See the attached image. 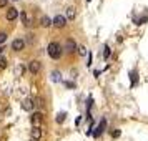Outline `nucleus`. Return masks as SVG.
<instances>
[{
  "instance_id": "obj_1",
  "label": "nucleus",
  "mask_w": 148,
  "mask_h": 141,
  "mask_svg": "<svg viewBox=\"0 0 148 141\" xmlns=\"http://www.w3.org/2000/svg\"><path fill=\"white\" fill-rule=\"evenodd\" d=\"M47 52H48V55H50V58H53V60H58V58L62 57V47H60V43H57V42H52V43L48 45Z\"/></svg>"
},
{
  "instance_id": "obj_2",
  "label": "nucleus",
  "mask_w": 148,
  "mask_h": 141,
  "mask_svg": "<svg viewBox=\"0 0 148 141\" xmlns=\"http://www.w3.org/2000/svg\"><path fill=\"white\" fill-rule=\"evenodd\" d=\"M40 68H42V63L38 60H32L30 63H28V72H30V73H34V75L38 73V72H40Z\"/></svg>"
},
{
  "instance_id": "obj_3",
  "label": "nucleus",
  "mask_w": 148,
  "mask_h": 141,
  "mask_svg": "<svg viewBox=\"0 0 148 141\" xmlns=\"http://www.w3.org/2000/svg\"><path fill=\"white\" fill-rule=\"evenodd\" d=\"M52 23H53L57 28H63L65 25H67V18H65L63 15H57L53 20H52Z\"/></svg>"
},
{
  "instance_id": "obj_4",
  "label": "nucleus",
  "mask_w": 148,
  "mask_h": 141,
  "mask_svg": "<svg viewBox=\"0 0 148 141\" xmlns=\"http://www.w3.org/2000/svg\"><path fill=\"white\" fill-rule=\"evenodd\" d=\"M5 17H7V20H8V22L17 20V17H18V10H17L15 7H10V8L7 10V15H5Z\"/></svg>"
},
{
  "instance_id": "obj_5",
  "label": "nucleus",
  "mask_w": 148,
  "mask_h": 141,
  "mask_svg": "<svg viewBox=\"0 0 148 141\" xmlns=\"http://www.w3.org/2000/svg\"><path fill=\"white\" fill-rule=\"evenodd\" d=\"M23 47H25V42L22 40V38H15V40L12 42V48H14L15 52H22Z\"/></svg>"
},
{
  "instance_id": "obj_6",
  "label": "nucleus",
  "mask_w": 148,
  "mask_h": 141,
  "mask_svg": "<svg viewBox=\"0 0 148 141\" xmlns=\"http://www.w3.org/2000/svg\"><path fill=\"white\" fill-rule=\"evenodd\" d=\"M40 138H42V129L38 126H34V128H32V140L38 141Z\"/></svg>"
},
{
  "instance_id": "obj_7",
  "label": "nucleus",
  "mask_w": 148,
  "mask_h": 141,
  "mask_svg": "<svg viewBox=\"0 0 148 141\" xmlns=\"http://www.w3.org/2000/svg\"><path fill=\"white\" fill-rule=\"evenodd\" d=\"M40 25L43 28H48L50 25H52V18H50V17H47V15H43V17L40 18Z\"/></svg>"
},
{
  "instance_id": "obj_8",
  "label": "nucleus",
  "mask_w": 148,
  "mask_h": 141,
  "mask_svg": "<svg viewBox=\"0 0 148 141\" xmlns=\"http://www.w3.org/2000/svg\"><path fill=\"white\" fill-rule=\"evenodd\" d=\"M75 17H77V10H75V7H68L67 8V18L68 20H75Z\"/></svg>"
},
{
  "instance_id": "obj_9",
  "label": "nucleus",
  "mask_w": 148,
  "mask_h": 141,
  "mask_svg": "<svg viewBox=\"0 0 148 141\" xmlns=\"http://www.w3.org/2000/svg\"><path fill=\"white\" fill-rule=\"evenodd\" d=\"M105 125H107V120H101V121H100V126L97 128V131L93 133L95 136H100V134L103 133V129H105Z\"/></svg>"
},
{
  "instance_id": "obj_10",
  "label": "nucleus",
  "mask_w": 148,
  "mask_h": 141,
  "mask_svg": "<svg viewBox=\"0 0 148 141\" xmlns=\"http://www.w3.org/2000/svg\"><path fill=\"white\" fill-rule=\"evenodd\" d=\"M40 121H42V113H34L32 114V123H34V126H37Z\"/></svg>"
},
{
  "instance_id": "obj_11",
  "label": "nucleus",
  "mask_w": 148,
  "mask_h": 141,
  "mask_svg": "<svg viewBox=\"0 0 148 141\" xmlns=\"http://www.w3.org/2000/svg\"><path fill=\"white\" fill-rule=\"evenodd\" d=\"M65 47H67L68 52H73V50H77V43H75L73 40H67V45H65Z\"/></svg>"
},
{
  "instance_id": "obj_12",
  "label": "nucleus",
  "mask_w": 148,
  "mask_h": 141,
  "mask_svg": "<svg viewBox=\"0 0 148 141\" xmlns=\"http://www.w3.org/2000/svg\"><path fill=\"white\" fill-rule=\"evenodd\" d=\"M23 108H25V110H32V108H34V100H32V98H27V100L23 101Z\"/></svg>"
},
{
  "instance_id": "obj_13",
  "label": "nucleus",
  "mask_w": 148,
  "mask_h": 141,
  "mask_svg": "<svg viewBox=\"0 0 148 141\" xmlns=\"http://www.w3.org/2000/svg\"><path fill=\"white\" fill-rule=\"evenodd\" d=\"M52 80L53 81H60V72H52Z\"/></svg>"
},
{
  "instance_id": "obj_14",
  "label": "nucleus",
  "mask_w": 148,
  "mask_h": 141,
  "mask_svg": "<svg viewBox=\"0 0 148 141\" xmlns=\"http://www.w3.org/2000/svg\"><path fill=\"white\" fill-rule=\"evenodd\" d=\"M130 76H132V83H136V81H138V73H136V72H132V73H130Z\"/></svg>"
},
{
  "instance_id": "obj_15",
  "label": "nucleus",
  "mask_w": 148,
  "mask_h": 141,
  "mask_svg": "<svg viewBox=\"0 0 148 141\" xmlns=\"http://www.w3.org/2000/svg\"><path fill=\"white\" fill-rule=\"evenodd\" d=\"M22 22H23L25 25H28V23H30V18H28V17H27V14H25V12L22 14Z\"/></svg>"
},
{
  "instance_id": "obj_16",
  "label": "nucleus",
  "mask_w": 148,
  "mask_h": 141,
  "mask_svg": "<svg viewBox=\"0 0 148 141\" xmlns=\"http://www.w3.org/2000/svg\"><path fill=\"white\" fill-rule=\"evenodd\" d=\"M77 50H78V55H80V57H83V55H87V48H85V47H78Z\"/></svg>"
},
{
  "instance_id": "obj_17",
  "label": "nucleus",
  "mask_w": 148,
  "mask_h": 141,
  "mask_svg": "<svg viewBox=\"0 0 148 141\" xmlns=\"http://www.w3.org/2000/svg\"><path fill=\"white\" fill-rule=\"evenodd\" d=\"M110 55H112V48H110V47H105V52H103V57H105V58H108Z\"/></svg>"
},
{
  "instance_id": "obj_18",
  "label": "nucleus",
  "mask_w": 148,
  "mask_h": 141,
  "mask_svg": "<svg viewBox=\"0 0 148 141\" xmlns=\"http://www.w3.org/2000/svg\"><path fill=\"white\" fill-rule=\"evenodd\" d=\"M5 40H7V33L5 32H0V43H5Z\"/></svg>"
},
{
  "instance_id": "obj_19",
  "label": "nucleus",
  "mask_w": 148,
  "mask_h": 141,
  "mask_svg": "<svg viewBox=\"0 0 148 141\" xmlns=\"http://www.w3.org/2000/svg\"><path fill=\"white\" fill-rule=\"evenodd\" d=\"M5 67H7V60L2 57V58H0V68H5Z\"/></svg>"
},
{
  "instance_id": "obj_20",
  "label": "nucleus",
  "mask_w": 148,
  "mask_h": 141,
  "mask_svg": "<svg viewBox=\"0 0 148 141\" xmlns=\"http://www.w3.org/2000/svg\"><path fill=\"white\" fill-rule=\"evenodd\" d=\"M63 120H65V113H58V118H57V121H58V123H63Z\"/></svg>"
},
{
  "instance_id": "obj_21",
  "label": "nucleus",
  "mask_w": 148,
  "mask_h": 141,
  "mask_svg": "<svg viewBox=\"0 0 148 141\" xmlns=\"http://www.w3.org/2000/svg\"><path fill=\"white\" fill-rule=\"evenodd\" d=\"M120 134H121V131H120V129H115V131H112V136H113V138H118Z\"/></svg>"
},
{
  "instance_id": "obj_22",
  "label": "nucleus",
  "mask_w": 148,
  "mask_h": 141,
  "mask_svg": "<svg viewBox=\"0 0 148 141\" xmlns=\"http://www.w3.org/2000/svg\"><path fill=\"white\" fill-rule=\"evenodd\" d=\"M8 0H0V7H7Z\"/></svg>"
},
{
  "instance_id": "obj_23",
  "label": "nucleus",
  "mask_w": 148,
  "mask_h": 141,
  "mask_svg": "<svg viewBox=\"0 0 148 141\" xmlns=\"http://www.w3.org/2000/svg\"><path fill=\"white\" fill-rule=\"evenodd\" d=\"M147 20H148V17H141V18H140V22H138V25H141V23H145Z\"/></svg>"
},
{
  "instance_id": "obj_24",
  "label": "nucleus",
  "mask_w": 148,
  "mask_h": 141,
  "mask_svg": "<svg viewBox=\"0 0 148 141\" xmlns=\"http://www.w3.org/2000/svg\"><path fill=\"white\" fill-rule=\"evenodd\" d=\"M32 141H35V140H32Z\"/></svg>"
},
{
  "instance_id": "obj_25",
  "label": "nucleus",
  "mask_w": 148,
  "mask_h": 141,
  "mask_svg": "<svg viewBox=\"0 0 148 141\" xmlns=\"http://www.w3.org/2000/svg\"><path fill=\"white\" fill-rule=\"evenodd\" d=\"M88 2H90V0H88Z\"/></svg>"
}]
</instances>
